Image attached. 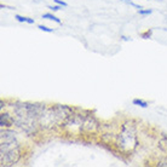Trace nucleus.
Wrapping results in <instances>:
<instances>
[{"label":"nucleus","mask_w":167,"mask_h":167,"mask_svg":"<svg viewBox=\"0 0 167 167\" xmlns=\"http://www.w3.org/2000/svg\"><path fill=\"white\" fill-rule=\"evenodd\" d=\"M162 140H165V142H166V145H167V134H164V137H162Z\"/></svg>","instance_id":"obj_9"},{"label":"nucleus","mask_w":167,"mask_h":167,"mask_svg":"<svg viewBox=\"0 0 167 167\" xmlns=\"http://www.w3.org/2000/svg\"><path fill=\"white\" fill-rule=\"evenodd\" d=\"M38 28L40 29V31H42V32H46V33H52L53 32V29H51V28H47V27H45V26H38Z\"/></svg>","instance_id":"obj_5"},{"label":"nucleus","mask_w":167,"mask_h":167,"mask_svg":"<svg viewBox=\"0 0 167 167\" xmlns=\"http://www.w3.org/2000/svg\"><path fill=\"white\" fill-rule=\"evenodd\" d=\"M49 9L52 11H58L60 9H62V6L61 5H53V6H49Z\"/></svg>","instance_id":"obj_7"},{"label":"nucleus","mask_w":167,"mask_h":167,"mask_svg":"<svg viewBox=\"0 0 167 167\" xmlns=\"http://www.w3.org/2000/svg\"><path fill=\"white\" fill-rule=\"evenodd\" d=\"M55 2H56L57 5H61V6H63V7L68 6L67 2H64V1H62V0H55Z\"/></svg>","instance_id":"obj_8"},{"label":"nucleus","mask_w":167,"mask_h":167,"mask_svg":"<svg viewBox=\"0 0 167 167\" xmlns=\"http://www.w3.org/2000/svg\"><path fill=\"white\" fill-rule=\"evenodd\" d=\"M42 18H45V20H50V21H55L56 23H58V24H61L62 22H61V20L60 18H57L55 15H52V13H44L42 15Z\"/></svg>","instance_id":"obj_2"},{"label":"nucleus","mask_w":167,"mask_h":167,"mask_svg":"<svg viewBox=\"0 0 167 167\" xmlns=\"http://www.w3.org/2000/svg\"><path fill=\"white\" fill-rule=\"evenodd\" d=\"M15 18H16L18 22H23V23H24V22L27 23V21H28V17H23V16H20V15H16Z\"/></svg>","instance_id":"obj_6"},{"label":"nucleus","mask_w":167,"mask_h":167,"mask_svg":"<svg viewBox=\"0 0 167 167\" xmlns=\"http://www.w3.org/2000/svg\"><path fill=\"white\" fill-rule=\"evenodd\" d=\"M11 119L9 118V114H1V116H0V125H1V127H7V126H11Z\"/></svg>","instance_id":"obj_1"},{"label":"nucleus","mask_w":167,"mask_h":167,"mask_svg":"<svg viewBox=\"0 0 167 167\" xmlns=\"http://www.w3.org/2000/svg\"><path fill=\"white\" fill-rule=\"evenodd\" d=\"M132 103H133L134 105H138V107H142V108H147V107H148V103H147L145 100H139V98L133 100Z\"/></svg>","instance_id":"obj_3"},{"label":"nucleus","mask_w":167,"mask_h":167,"mask_svg":"<svg viewBox=\"0 0 167 167\" xmlns=\"http://www.w3.org/2000/svg\"><path fill=\"white\" fill-rule=\"evenodd\" d=\"M138 13H139L140 16H147V15H150V13H151V10H150V9H148V10L140 9V10H138Z\"/></svg>","instance_id":"obj_4"}]
</instances>
